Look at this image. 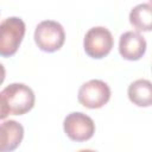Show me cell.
Wrapping results in <instances>:
<instances>
[{
  "label": "cell",
  "instance_id": "obj_1",
  "mask_svg": "<svg viewBox=\"0 0 152 152\" xmlns=\"http://www.w3.org/2000/svg\"><path fill=\"white\" fill-rule=\"evenodd\" d=\"M1 112L0 118L4 120L8 115H23L30 112L34 106V93L24 83H11L0 93Z\"/></svg>",
  "mask_w": 152,
  "mask_h": 152
},
{
  "label": "cell",
  "instance_id": "obj_2",
  "mask_svg": "<svg viewBox=\"0 0 152 152\" xmlns=\"http://www.w3.org/2000/svg\"><path fill=\"white\" fill-rule=\"evenodd\" d=\"M25 23L18 17H10L0 24V55L2 57L13 56L25 36Z\"/></svg>",
  "mask_w": 152,
  "mask_h": 152
},
{
  "label": "cell",
  "instance_id": "obj_3",
  "mask_svg": "<svg viewBox=\"0 0 152 152\" xmlns=\"http://www.w3.org/2000/svg\"><path fill=\"white\" fill-rule=\"evenodd\" d=\"M34 42L44 52H55L59 50L65 42L63 26L55 20L40 21L34 30Z\"/></svg>",
  "mask_w": 152,
  "mask_h": 152
},
{
  "label": "cell",
  "instance_id": "obj_4",
  "mask_svg": "<svg viewBox=\"0 0 152 152\" xmlns=\"http://www.w3.org/2000/svg\"><path fill=\"white\" fill-rule=\"evenodd\" d=\"M113 36L103 26L91 27L84 36L83 48L86 53L95 59H101L109 55L113 48Z\"/></svg>",
  "mask_w": 152,
  "mask_h": 152
},
{
  "label": "cell",
  "instance_id": "obj_5",
  "mask_svg": "<svg viewBox=\"0 0 152 152\" xmlns=\"http://www.w3.org/2000/svg\"><path fill=\"white\" fill-rule=\"evenodd\" d=\"M77 97L78 102L86 108L97 109L109 101L110 88L101 80H90L81 86Z\"/></svg>",
  "mask_w": 152,
  "mask_h": 152
},
{
  "label": "cell",
  "instance_id": "obj_6",
  "mask_svg": "<svg viewBox=\"0 0 152 152\" xmlns=\"http://www.w3.org/2000/svg\"><path fill=\"white\" fill-rule=\"evenodd\" d=\"M63 128L69 139L78 142L89 140L95 133V124L93 119L81 112L68 114L64 119Z\"/></svg>",
  "mask_w": 152,
  "mask_h": 152
},
{
  "label": "cell",
  "instance_id": "obj_7",
  "mask_svg": "<svg viewBox=\"0 0 152 152\" xmlns=\"http://www.w3.org/2000/svg\"><path fill=\"white\" fill-rule=\"evenodd\" d=\"M146 40L137 31H127L119 39V52L124 59L139 61L146 52Z\"/></svg>",
  "mask_w": 152,
  "mask_h": 152
},
{
  "label": "cell",
  "instance_id": "obj_8",
  "mask_svg": "<svg viewBox=\"0 0 152 152\" xmlns=\"http://www.w3.org/2000/svg\"><path fill=\"white\" fill-rule=\"evenodd\" d=\"M24 138V127L14 121L7 120L1 124L0 128V151L7 152L15 150Z\"/></svg>",
  "mask_w": 152,
  "mask_h": 152
},
{
  "label": "cell",
  "instance_id": "obj_9",
  "mask_svg": "<svg viewBox=\"0 0 152 152\" xmlns=\"http://www.w3.org/2000/svg\"><path fill=\"white\" fill-rule=\"evenodd\" d=\"M129 101L138 107L152 106V82L148 80H137L129 84L128 90Z\"/></svg>",
  "mask_w": 152,
  "mask_h": 152
},
{
  "label": "cell",
  "instance_id": "obj_10",
  "mask_svg": "<svg viewBox=\"0 0 152 152\" xmlns=\"http://www.w3.org/2000/svg\"><path fill=\"white\" fill-rule=\"evenodd\" d=\"M129 23L137 31H152V4H139L129 12Z\"/></svg>",
  "mask_w": 152,
  "mask_h": 152
},
{
  "label": "cell",
  "instance_id": "obj_11",
  "mask_svg": "<svg viewBox=\"0 0 152 152\" xmlns=\"http://www.w3.org/2000/svg\"><path fill=\"white\" fill-rule=\"evenodd\" d=\"M150 2H151V4H152V0H150Z\"/></svg>",
  "mask_w": 152,
  "mask_h": 152
}]
</instances>
